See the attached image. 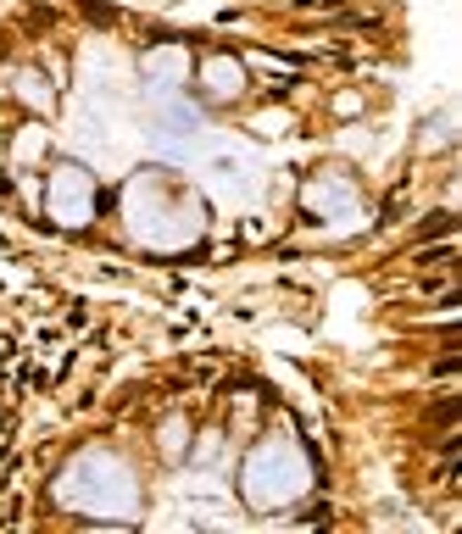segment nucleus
Here are the masks:
<instances>
[{
	"label": "nucleus",
	"mask_w": 462,
	"mask_h": 534,
	"mask_svg": "<svg viewBox=\"0 0 462 534\" xmlns=\"http://www.w3.org/2000/svg\"><path fill=\"white\" fill-rule=\"evenodd\" d=\"M446 229H451V218H446V212H435V218H429L418 234H446Z\"/></svg>",
	"instance_id": "obj_1"
},
{
	"label": "nucleus",
	"mask_w": 462,
	"mask_h": 534,
	"mask_svg": "<svg viewBox=\"0 0 462 534\" xmlns=\"http://www.w3.org/2000/svg\"><path fill=\"white\" fill-rule=\"evenodd\" d=\"M307 6H317V11H334V6H345V0H307Z\"/></svg>",
	"instance_id": "obj_2"
}]
</instances>
